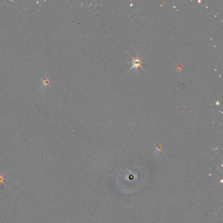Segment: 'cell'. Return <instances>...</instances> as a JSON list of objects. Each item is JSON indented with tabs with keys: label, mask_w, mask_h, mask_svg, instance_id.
<instances>
[{
	"label": "cell",
	"mask_w": 223,
	"mask_h": 223,
	"mask_svg": "<svg viewBox=\"0 0 223 223\" xmlns=\"http://www.w3.org/2000/svg\"><path fill=\"white\" fill-rule=\"evenodd\" d=\"M131 64H132V67L130 68V71L132 69H135L136 71H138V68L139 67H142V64H143V62H142L141 58H139L138 54H137L136 58H133Z\"/></svg>",
	"instance_id": "obj_1"
},
{
	"label": "cell",
	"mask_w": 223,
	"mask_h": 223,
	"mask_svg": "<svg viewBox=\"0 0 223 223\" xmlns=\"http://www.w3.org/2000/svg\"><path fill=\"white\" fill-rule=\"evenodd\" d=\"M5 181V179L4 177L2 176V175L0 173V186L1 185V184H3Z\"/></svg>",
	"instance_id": "obj_2"
}]
</instances>
